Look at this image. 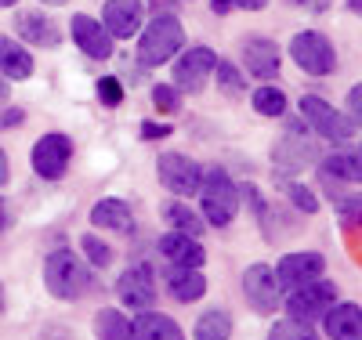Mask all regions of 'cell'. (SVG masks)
Returning <instances> with one entry per match:
<instances>
[{
	"instance_id": "6da1fadb",
	"label": "cell",
	"mask_w": 362,
	"mask_h": 340,
	"mask_svg": "<svg viewBox=\"0 0 362 340\" xmlns=\"http://www.w3.org/2000/svg\"><path fill=\"white\" fill-rule=\"evenodd\" d=\"M44 286L54 300L73 304V300H80L95 290V268H90L76 250H69V246H58V250H51L47 261H44Z\"/></svg>"
},
{
	"instance_id": "7a4b0ae2",
	"label": "cell",
	"mask_w": 362,
	"mask_h": 340,
	"mask_svg": "<svg viewBox=\"0 0 362 340\" xmlns=\"http://www.w3.org/2000/svg\"><path fill=\"white\" fill-rule=\"evenodd\" d=\"M181 47H185V25L170 11L153 15V22L138 29V61L145 69L170 66Z\"/></svg>"
},
{
	"instance_id": "3957f363",
	"label": "cell",
	"mask_w": 362,
	"mask_h": 340,
	"mask_svg": "<svg viewBox=\"0 0 362 340\" xmlns=\"http://www.w3.org/2000/svg\"><path fill=\"white\" fill-rule=\"evenodd\" d=\"M196 196H199V206H203L199 218L210 228H228L239 213V196H243V189L232 181V174L225 167H203V181H199Z\"/></svg>"
},
{
	"instance_id": "277c9868",
	"label": "cell",
	"mask_w": 362,
	"mask_h": 340,
	"mask_svg": "<svg viewBox=\"0 0 362 340\" xmlns=\"http://www.w3.org/2000/svg\"><path fill=\"white\" fill-rule=\"evenodd\" d=\"M290 58L297 61V69H305L308 76H329L337 69V47L319 29H300L290 40Z\"/></svg>"
},
{
	"instance_id": "5b68a950",
	"label": "cell",
	"mask_w": 362,
	"mask_h": 340,
	"mask_svg": "<svg viewBox=\"0 0 362 340\" xmlns=\"http://www.w3.org/2000/svg\"><path fill=\"white\" fill-rule=\"evenodd\" d=\"M337 300H341L337 283L315 279V283L300 286V290H290V293L283 297V307H286V319H297V322H319Z\"/></svg>"
},
{
	"instance_id": "8992f818",
	"label": "cell",
	"mask_w": 362,
	"mask_h": 340,
	"mask_svg": "<svg viewBox=\"0 0 362 340\" xmlns=\"http://www.w3.org/2000/svg\"><path fill=\"white\" fill-rule=\"evenodd\" d=\"M29 163H33L37 177L44 181H62L69 163H73V138L69 134H58V131H47L33 141L29 148Z\"/></svg>"
},
{
	"instance_id": "52a82bcc",
	"label": "cell",
	"mask_w": 362,
	"mask_h": 340,
	"mask_svg": "<svg viewBox=\"0 0 362 340\" xmlns=\"http://www.w3.org/2000/svg\"><path fill=\"white\" fill-rule=\"evenodd\" d=\"M300 119H305V127L308 131H315L319 138H326V141H348L358 127L341 112V109H334L326 98H319V95H305L300 98Z\"/></svg>"
},
{
	"instance_id": "ba28073f",
	"label": "cell",
	"mask_w": 362,
	"mask_h": 340,
	"mask_svg": "<svg viewBox=\"0 0 362 340\" xmlns=\"http://www.w3.org/2000/svg\"><path fill=\"white\" fill-rule=\"evenodd\" d=\"M156 174H160V184L174 199H192L203 181V167L192 156H185V152H163L156 160Z\"/></svg>"
},
{
	"instance_id": "9c48e42d",
	"label": "cell",
	"mask_w": 362,
	"mask_h": 340,
	"mask_svg": "<svg viewBox=\"0 0 362 340\" xmlns=\"http://www.w3.org/2000/svg\"><path fill=\"white\" fill-rule=\"evenodd\" d=\"M272 271H276L279 290L290 293V290H300V286L322 279V275H326V257H322L319 250H293V254H286Z\"/></svg>"
},
{
	"instance_id": "30bf717a",
	"label": "cell",
	"mask_w": 362,
	"mask_h": 340,
	"mask_svg": "<svg viewBox=\"0 0 362 340\" xmlns=\"http://www.w3.org/2000/svg\"><path fill=\"white\" fill-rule=\"evenodd\" d=\"M181 58H174L170 61V69H174V87L177 90H203V83L210 80V73H214V66H218V51L214 47H203V44H196V47H189V51H177Z\"/></svg>"
},
{
	"instance_id": "8fae6325",
	"label": "cell",
	"mask_w": 362,
	"mask_h": 340,
	"mask_svg": "<svg viewBox=\"0 0 362 340\" xmlns=\"http://www.w3.org/2000/svg\"><path fill=\"white\" fill-rule=\"evenodd\" d=\"M156 271L153 264H131L119 271L116 279V297L124 307H131V312H145V307L156 304Z\"/></svg>"
},
{
	"instance_id": "7c38bea8",
	"label": "cell",
	"mask_w": 362,
	"mask_h": 340,
	"mask_svg": "<svg viewBox=\"0 0 362 340\" xmlns=\"http://www.w3.org/2000/svg\"><path fill=\"white\" fill-rule=\"evenodd\" d=\"M243 297L257 315H276L283 307V290L276 283V271L268 264H250L243 271Z\"/></svg>"
},
{
	"instance_id": "4fadbf2b",
	"label": "cell",
	"mask_w": 362,
	"mask_h": 340,
	"mask_svg": "<svg viewBox=\"0 0 362 340\" xmlns=\"http://www.w3.org/2000/svg\"><path fill=\"white\" fill-rule=\"evenodd\" d=\"M69 37H73V44H76L87 58H95V61H109V58H112L116 40L109 37V29H105L95 15L76 11V15L69 18Z\"/></svg>"
},
{
	"instance_id": "5bb4252c",
	"label": "cell",
	"mask_w": 362,
	"mask_h": 340,
	"mask_svg": "<svg viewBox=\"0 0 362 340\" xmlns=\"http://www.w3.org/2000/svg\"><path fill=\"white\" fill-rule=\"evenodd\" d=\"M15 40L33 44V47H58L62 44V25L40 8H25L15 15Z\"/></svg>"
},
{
	"instance_id": "9a60e30c",
	"label": "cell",
	"mask_w": 362,
	"mask_h": 340,
	"mask_svg": "<svg viewBox=\"0 0 362 340\" xmlns=\"http://www.w3.org/2000/svg\"><path fill=\"white\" fill-rule=\"evenodd\" d=\"M239 58H243V66L250 76L257 80H276L279 69H283V51L276 40H268V37H250L243 40V47H239Z\"/></svg>"
},
{
	"instance_id": "2e32d148",
	"label": "cell",
	"mask_w": 362,
	"mask_h": 340,
	"mask_svg": "<svg viewBox=\"0 0 362 340\" xmlns=\"http://www.w3.org/2000/svg\"><path fill=\"white\" fill-rule=\"evenodd\" d=\"M98 22L109 29L112 40H131L145 25V8H141V0H105Z\"/></svg>"
},
{
	"instance_id": "e0dca14e",
	"label": "cell",
	"mask_w": 362,
	"mask_h": 340,
	"mask_svg": "<svg viewBox=\"0 0 362 340\" xmlns=\"http://www.w3.org/2000/svg\"><path fill=\"white\" fill-rule=\"evenodd\" d=\"M90 225L102 228V232H119V235H134V228H138L131 203L116 199V196H105L90 206Z\"/></svg>"
},
{
	"instance_id": "ac0fdd59",
	"label": "cell",
	"mask_w": 362,
	"mask_h": 340,
	"mask_svg": "<svg viewBox=\"0 0 362 340\" xmlns=\"http://www.w3.org/2000/svg\"><path fill=\"white\" fill-rule=\"evenodd\" d=\"M163 283H167V290H170V297H174L177 304H196V300H203V293H206V275H203V268H189V264H167Z\"/></svg>"
},
{
	"instance_id": "d6986e66",
	"label": "cell",
	"mask_w": 362,
	"mask_h": 340,
	"mask_svg": "<svg viewBox=\"0 0 362 340\" xmlns=\"http://www.w3.org/2000/svg\"><path fill=\"white\" fill-rule=\"evenodd\" d=\"M329 340H362V307L358 300H337L319 319Z\"/></svg>"
},
{
	"instance_id": "ffe728a7",
	"label": "cell",
	"mask_w": 362,
	"mask_h": 340,
	"mask_svg": "<svg viewBox=\"0 0 362 340\" xmlns=\"http://www.w3.org/2000/svg\"><path fill=\"white\" fill-rule=\"evenodd\" d=\"M156 250H160V257L170 261V264H189V268H203V264H206L203 242L192 239V235H185V232H174V228H170L167 235H160Z\"/></svg>"
},
{
	"instance_id": "44dd1931",
	"label": "cell",
	"mask_w": 362,
	"mask_h": 340,
	"mask_svg": "<svg viewBox=\"0 0 362 340\" xmlns=\"http://www.w3.org/2000/svg\"><path fill=\"white\" fill-rule=\"evenodd\" d=\"M131 340H185V329L170 315L145 307V312H138V319H131Z\"/></svg>"
},
{
	"instance_id": "7402d4cb",
	"label": "cell",
	"mask_w": 362,
	"mask_h": 340,
	"mask_svg": "<svg viewBox=\"0 0 362 340\" xmlns=\"http://www.w3.org/2000/svg\"><path fill=\"white\" fill-rule=\"evenodd\" d=\"M319 177L322 181H341V184H358L362 177V156L358 148H341V152H329V156L315 160Z\"/></svg>"
},
{
	"instance_id": "603a6c76",
	"label": "cell",
	"mask_w": 362,
	"mask_h": 340,
	"mask_svg": "<svg viewBox=\"0 0 362 340\" xmlns=\"http://www.w3.org/2000/svg\"><path fill=\"white\" fill-rule=\"evenodd\" d=\"M33 54H29V47L8 33H0V76L4 80H29L33 76Z\"/></svg>"
},
{
	"instance_id": "cb8c5ba5",
	"label": "cell",
	"mask_w": 362,
	"mask_h": 340,
	"mask_svg": "<svg viewBox=\"0 0 362 340\" xmlns=\"http://www.w3.org/2000/svg\"><path fill=\"white\" fill-rule=\"evenodd\" d=\"M300 127H305V119H300L297 127H290V134L276 145V160H279L283 167H290V170H300V167H308V163L319 160V148L312 145V138H300V134H297Z\"/></svg>"
},
{
	"instance_id": "d4e9b609",
	"label": "cell",
	"mask_w": 362,
	"mask_h": 340,
	"mask_svg": "<svg viewBox=\"0 0 362 340\" xmlns=\"http://www.w3.org/2000/svg\"><path fill=\"white\" fill-rule=\"evenodd\" d=\"M192 336L196 340H228L232 336V315L225 307H206L192 326Z\"/></svg>"
},
{
	"instance_id": "484cf974",
	"label": "cell",
	"mask_w": 362,
	"mask_h": 340,
	"mask_svg": "<svg viewBox=\"0 0 362 340\" xmlns=\"http://www.w3.org/2000/svg\"><path fill=\"white\" fill-rule=\"evenodd\" d=\"M163 221H167L174 232H185V235H192V239H199L203 228H206V221L199 218V213H196L189 203H181V199L163 206Z\"/></svg>"
},
{
	"instance_id": "4316f807",
	"label": "cell",
	"mask_w": 362,
	"mask_h": 340,
	"mask_svg": "<svg viewBox=\"0 0 362 340\" xmlns=\"http://www.w3.org/2000/svg\"><path fill=\"white\" fill-rule=\"evenodd\" d=\"M95 340H131V319L119 307H102L95 315Z\"/></svg>"
},
{
	"instance_id": "83f0119b",
	"label": "cell",
	"mask_w": 362,
	"mask_h": 340,
	"mask_svg": "<svg viewBox=\"0 0 362 340\" xmlns=\"http://www.w3.org/2000/svg\"><path fill=\"white\" fill-rule=\"evenodd\" d=\"M250 105H254V112L257 116H268V119H279V116H286V95H283V87H254V95H250Z\"/></svg>"
},
{
	"instance_id": "f1b7e54d",
	"label": "cell",
	"mask_w": 362,
	"mask_h": 340,
	"mask_svg": "<svg viewBox=\"0 0 362 340\" xmlns=\"http://www.w3.org/2000/svg\"><path fill=\"white\" fill-rule=\"evenodd\" d=\"M80 257L90 264V268H109L112 261H116V254H112V246L105 242V239H98L95 232H83L80 235Z\"/></svg>"
},
{
	"instance_id": "f546056e",
	"label": "cell",
	"mask_w": 362,
	"mask_h": 340,
	"mask_svg": "<svg viewBox=\"0 0 362 340\" xmlns=\"http://www.w3.org/2000/svg\"><path fill=\"white\" fill-rule=\"evenodd\" d=\"M268 340H319V333L312 329V322H297V319H279L272 322Z\"/></svg>"
},
{
	"instance_id": "4dcf8cb0",
	"label": "cell",
	"mask_w": 362,
	"mask_h": 340,
	"mask_svg": "<svg viewBox=\"0 0 362 340\" xmlns=\"http://www.w3.org/2000/svg\"><path fill=\"white\" fill-rule=\"evenodd\" d=\"M214 76H218V87L225 90V95H243L247 80H243V73H239V66H235V61H228V58H218Z\"/></svg>"
},
{
	"instance_id": "1f68e13d",
	"label": "cell",
	"mask_w": 362,
	"mask_h": 340,
	"mask_svg": "<svg viewBox=\"0 0 362 340\" xmlns=\"http://www.w3.org/2000/svg\"><path fill=\"white\" fill-rule=\"evenodd\" d=\"M283 192H286V199H290L293 210H300V213H319V196L308 189V184L286 181V184H283Z\"/></svg>"
},
{
	"instance_id": "d6a6232c",
	"label": "cell",
	"mask_w": 362,
	"mask_h": 340,
	"mask_svg": "<svg viewBox=\"0 0 362 340\" xmlns=\"http://www.w3.org/2000/svg\"><path fill=\"white\" fill-rule=\"evenodd\" d=\"M95 95H98V102L105 105V109H116V105H124V80H116V76H98V83H95Z\"/></svg>"
},
{
	"instance_id": "836d02e7",
	"label": "cell",
	"mask_w": 362,
	"mask_h": 340,
	"mask_svg": "<svg viewBox=\"0 0 362 340\" xmlns=\"http://www.w3.org/2000/svg\"><path fill=\"white\" fill-rule=\"evenodd\" d=\"M153 105H156L163 116L177 112V109H181V90H177L174 83H153Z\"/></svg>"
},
{
	"instance_id": "e575fe53",
	"label": "cell",
	"mask_w": 362,
	"mask_h": 340,
	"mask_svg": "<svg viewBox=\"0 0 362 340\" xmlns=\"http://www.w3.org/2000/svg\"><path fill=\"white\" fill-rule=\"evenodd\" d=\"M358 192L351 196V192H344L341 199H337V210H341V218H344V225H355L358 228Z\"/></svg>"
},
{
	"instance_id": "d590c367",
	"label": "cell",
	"mask_w": 362,
	"mask_h": 340,
	"mask_svg": "<svg viewBox=\"0 0 362 340\" xmlns=\"http://www.w3.org/2000/svg\"><path fill=\"white\" fill-rule=\"evenodd\" d=\"M138 134H141V141H163V138L174 134V127H170V123H153V119H145L141 127H138Z\"/></svg>"
},
{
	"instance_id": "8d00e7d4",
	"label": "cell",
	"mask_w": 362,
	"mask_h": 340,
	"mask_svg": "<svg viewBox=\"0 0 362 340\" xmlns=\"http://www.w3.org/2000/svg\"><path fill=\"white\" fill-rule=\"evenodd\" d=\"M344 116L358 127V116H362V83H355V87L348 90V109H344Z\"/></svg>"
},
{
	"instance_id": "74e56055",
	"label": "cell",
	"mask_w": 362,
	"mask_h": 340,
	"mask_svg": "<svg viewBox=\"0 0 362 340\" xmlns=\"http://www.w3.org/2000/svg\"><path fill=\"white\" fill-rule=\"evenodd\" d=\"M22 123H25V109H18V105L0 109V131H8V127H22Z\"/></svg>"
},
{
	"instance_id": "f35d334b",
	"label": "cell",
	"mask_w": 362,
	"mask_h": 340,
	"mask_svg": "<svg viewBox=\"0 0 362 340\" xmlns=\"http://www.w3.org/2000/svg\"><path fill=\"white\" fill-rule=\"evenodd\" d=\"M235 4H239V0H210V11H214V15H232Z\"/></svg>"
},
{
	"instance_id": "ab89813d",
	"label": "cell",
	"mask_w": 362,
	"mask_h": 340,
	"mask_svg": "<svg viewBox=\"0 0 362 340\" xmlns=\"http://www.w3.org/2000/svg\"><path fill=\"white\" fill-rule=\"evenodd\" d=\"M8 181H11V163H8V152L0 148V189H4Z\"/></svg>"
},
{
	"instance_id": "60d3db41",
	"label": "cell",
	"mask_w": 362,
	"mask_h": 340,
	"mask_svg": "<svg viewBox=\"0 0 362 340\" xmlns=\"http://www.w3.org/2000/svg\"><path fill=\"white\" fill-rule=\"evenodd\" d=\"M235 8H239V11H264V8H268V0H239Z\"/></svg>"
},
{
	"instance_id": "b9f144b4",
	"label": "cell",
	"mask_w": 362,
	"mask_h": 340,
	"mask_svg": "<svg viewBox=\"0 0 362 340\" xmlns=\"http://www.w3.org/2000/svg\"><path fill=\"white\" fill-rule=\"evenodd\" d=\"M8 95H11V87H8V80H4V76H0V105L8 102Z\"/></svg>"
},
{
	"instance_id": "7bdbcfd3",
	"label": "cell",
	"mask_w": 362,
	"mask_h": 340,
	"mask_svg": "<svg viewBox=\"0 0 362 340\" xmlns=\"http://www.w3.org/2000/svg\"><path fill=\"white\" fill-rule=\"evenodd\" d=\"M4 225H8V203L0 199V228H4Z\"/></svg>"
},
{
	"instance_id": "ee69618b",
	"label": "cell",
	"mask_w": 362,
	"mask_h": 340,
	"mask_svg": "<svg viewBox=\"0 0 362 340\" xmlns=\"http://www.w3.org/2000/svg\"><path fill=\"white\" fill-rule=\"evenodd\" d=\"M348 11H351V15H358V11H362V0H348Z\"/></svg>"
},
{
	"instance_id": "f6af8a7d",
	"label": "cell",
	"mask_w": 362,
	"mask_h": 340,
	"mask_svg": "<svg viewBox=\"0 0 362 340\" xmlns=\"http://www.w3.org/2000/svg\"><path fill=\"white\" fill-rule=\"evenodd\" d=\"M40 4H47V8H62V4H69V0H40Z\"/></svg>"
},
{
	"instance_id": "bcb514c9",
	"label": "cell",
	"mask_w": 362,
	"mask_h": 340,
	"mask_svg": "<svg viewBox=\"0 0 362 340\" xmlns=\"http://www.w3.org/2000/svg\"><path fill=\"white\" fill-rule=\"evenodd\" d=\"M18 4V0H0V8H15Z\"/></svg>"
},
{
	"instance_id": "7dc6e473",
	"label": "cell",
	"mask_w": 362,
	"mask_h": 340,
	"mask_svg": "<svg viewBox=\"0 0 362 340\" xmlns=\"http://www.w3.org/2000/svg\"><path fill=\"white\" fill-rule=\"evenodd\" d=\"M0 315H4V286H0Z\"/></svg>"
},
{
	"instance_id": "c3c4849f",
	"label": "cell",
	"mask_w": 362,
	"mask_h": 340,
	"mask_svg": "<svg viewBox=\"0 0 362 340\" xmlns=\"http://www.w3.org/2000/svg\"><path fill=\"white\" fill-rule=\"evenodd\" d=\"M293 4H305V0H293Z\"/></svg>"
}]
</instances>
